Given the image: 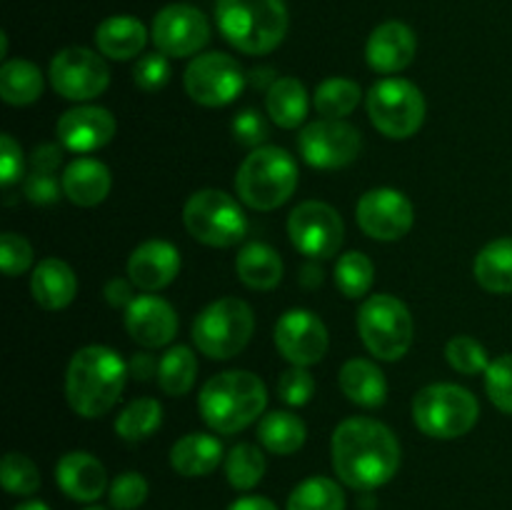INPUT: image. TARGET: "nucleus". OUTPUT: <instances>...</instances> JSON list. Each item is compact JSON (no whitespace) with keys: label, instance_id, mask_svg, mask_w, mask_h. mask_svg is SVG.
Returning <instances> with one entry per match:
<instances>
[{"label":"nucleus","instance_id":"nucleus-1","mask_svg":"<svg viewBox=\"0 0 512 510\" xmlns=\"http://www.w3.org/2000/svg\"><path fill=\"white\" fill-rule=\"evenodd\" d=\"M330 455L340 483L368 493L395 478L403 453L388 425L373 418H348L333 430Z\"/></svg>","mask_w":512,"mask_h":510},{"label":"nucleus","instance_id":"nucleus-2","mask_svg":"<svg viewBox=\"0 0 512 510\" xmlns=\"http://www.w3.org/2000/svg\"><path fill=\"white\" fill-rule=\"evenodd\" d=\"M128 363L105 345H85L70 358L65 398L80 418H100L120 400L128 380Z\"/></svg>","mask_w":512,"mask_h":510},{"label":"nucleus","instance_id":"nucleus-3","mask_svg":"<svg viewBox=\"0 0 512 510\" xmlns=\"http://www.w3.org/2000/svg\"><path fill=\"white\" fill-rule=\"evenodd\" d=\"M268 405L265 383L250 370H225L203 385L198 408L210 430L233 435L248 428Z\"/></svg>","mask_w":512,"mask_h":510},{"label":"nucleus","instance_id":"nucleus-4","mask_svg":"<svg viewBox=\"0 0 512 510\" xmlns=\"http://www.w3.org/2000/svg\"><path fill=\"white\" fill-rule=\"evenodd\" d=\"M215 20L235 50L265 55L283 43L290 18L285 0H218Z\"/></svg>","mask_w":512,"mask_h":510},{"label":"nucleus","instance_id":"nucleus-5","mask_svg":"<svg viewBox=\"0 0 512 510\" xmlns=\"http://www.w3.org/2000/svg\"><path fill=\"white\" fill-rule=\"evenodd\" d=\"M298 188V163L275 145H260L240 163L235 190L253 210H275L288 203Z\"/></svg>","mask_w":512,"mask_h":510},{"label":"nucleus","instance_id":"nucleus-6","mask_svg":"<svg viewBox=\"0 0 512 510\" xmlns=\"http://www.w3.org/2000/svg\"><path fill=\"white\" fill-rule=\"evenodd\" d=\"M480 418L478 398L455 383H433L413 400V420L420 433L435 440L468 435Z\"/></svg>","mask_w":512,"mask_h":510},{"label":"nucleus","instance_id":"nucleus-7","mask_svg":"<svg viewBox=\"0 0 512 510\" xmlns=\"http://www.w3.org/2000/svg\"><path fill=\"white\" fill-rule=\"evenodd\" d=\"M358 333L370 355L393 363L413 345V315L408 305L388 293L370 295L358 310Z\"/></svg>","mask_w":512,"mask_h":510},{"label":"nucleus","instance_id":"nucleus-8","mask_svg":"<svg viewBox=\"0 0 512 510\" xmlns=\"http://www.w3.org/2000/svg\"><path fill=\"white\" fill-rule=\"evenodd\" d=\"M255 330V315L245 300L220 298L193 323V343L213 360H230L243 353Z\"/></svg>","mask_w":512,"mask_h":510},{"label":"nucleus","instance_id":"nucleus-9","mask_svg":"<svg viewBox=\"0 0 512 510\" xmlns=\"http://www.w3.org/2000/svg\"><path fill=\"white\" fill-rule=\"evenodd\" d=\"M183 223L198 243L210 248H233L248 230V218L238 200L215 188L190 195L183 208Z\"/></svg>","mask_w":512,"mask_h":510},{"label":"nucleus","instance_id":"nucleus-10","mask_svg":"<svg viewBox=\"0 0 512 510\" xmlns=\"http://www.w3.org/2000/svg\"><path fill=\"white\" fill-rule=\"evenodd\" d=\"M365 103L370 120L385 138H413L425 123L423 93L405 78H385L375 83Z\"/></svg>","mask_w":512,"mask_h":510},{"label":"nucleus","instance_id":"nucleus-11","mask_svg":"<svg viewBox=\"0 0 512 510\" xmlns=\"http://www.w3.org/2000/svg\"><path fill=\"white\" fill-rule=\"evenodd\" d=\"M288 235L298 253L308 255L310 260H328L340 253L345 225L333 205L305 200L290 213Z\"/></svg>","mask_w":512,"mask_h":510},{"label":"nucleus","instance_id":"nucleus-12","mask_svg":"<svg viewBox=\"0 0 512 510\" xmlns=\"http://www.w3.org/2000/svg\"><path fill=\"white\" fill-rule=\"evenodd\" d=\"M298 148L310 168L338 170L358 158L363 138H360L358 128L345 120L320 118L300 130Z\"/></svg>","mask_w":512,"mask_h":510},{"label":"nucleus","instance_id":"nucleus-13","mask_svg":"<svg viewBox=\"0 0 512 510\" xmlns=\"http://www.w3.org/2000/svg\"><path fill=\"white\" fill-rule=\"evenodd\" d=\"M183 83L190 100L205 108H223L238 98L245 85V75L238 60L230 55L205 53L185 68Z\"/></svg>","mask_w":512,"mask_h":510},{"label":"nucleus","instance_id":"nucleus-14","mask_svg":"<svg viewBox=\"0 0 512 510\" xmlns=\"http://www.w3.org/2000/svg\"><path fill=\"white\" fill-rule=\"evenodd\" d=\"M50 85L68 100H93L110 85V70L95 50L65 48L50 63Z\"/></svg>","mask_w":512,"mask_h":510},{"label":"nucleus","instance_id":"nucleus-15","mask_svg":"<svg viewBox=\"0 0 512 510\" xmlns=\"http://www.w3.org/2000/svg\"><path fill=\"white\" fill-rule=\"evenodd\" d=\"M355 220L368 238L393 243L410 233L415 220L413 203L408 195L395 188H373L360 195Z\"/></svg>","mask_w":512,"mask_h":510},{"label":"nucleus","instance_id":"nucleus-16","mask_svg":"<svg viewBox=\"0 0 512 510\" xmlns=\"http://www.w3.org/2000/svg\"><path fill=\"white\" fill-rule=\"evenodd\" d=\"M155 48L170 58H188L210 40V23L198 8L185 3L165 5L153 20Z\"/></svg>","mask_w":512,"mask_h":510},{"label":"nucleus","instance_id":"nucleus-17","mask_svg":"<svg viewBox=\"0 0 512 510\" xmlns=\"http://www.w3.org/2000/svg\"><path fill=\"white\" fill-rule=\"evenodd\" d=\"M275 345L288 363L308 368L328 353V328L313 310L293 308L275 323Z\"/></svg>","mask_w":512,"mask_h":510},{"label":"nucleus","instance_id":"nucleus-18","mask_svg":"<svg viewBox=\"0 0 512 510\" xmlns=\"http://www.w3.org/2000/svg\"><path fill=\"white\" fill-rule=\"evenodd\" d=\"M115 118L110 110L98 105H78L60 115L55 123V133L63 148L73 153H93L105 148L115 135Z\"/></svg>","mask_w":512,"mask_h":510},{"label":"nucleus","instance_id":"nucleus-19","mask_svg":"<svg viewBox=\"0 0 512 510\" xmlns=\"http://www.w3.org/2000/svg\"><path fill=\"white\" fill-rule=\"evenodd\" d=\"M125 330L143 348H163L178 333V315L158 295H138L125 308Z\"/></svg>","mask_w":512,"mask_h":510},{"label":"nucleus","instance_id":"nucleus-20","mask_svg":"<svg viewBox=\"0 0 512 510\" xmlns=\"http://www.w3.org/2000/svg\"><path fill=\"white\" fill-rule=\"evenodd\" d=\"M418 53V38L400 20H388L370 33L365 45V60L375 73L393 75L408 68Z\"/></svg>","mask_w":512,"mask_h":510},{"label":"nucleus","instance_id":"nucleus-21","mask_svg":"<svg viewBox=\"0 0 512 510\" xmlns=\"http://www.w3.org/2000/svg\"><path fill=\"white\" fill-rule=\"evenodd\" d=\"M180 253L168 240H145L130 253L128 275L135 288L140 290H163L178 278Z\"/></svg>","mask_w":512,"mask_h":510},{"label":"nucleus","instance_id":"nucleus-22","mask_svg":"<svg viewBox=\"0 0 512 510\" xmlns=\"http://www.w3.org/2000/svg\"><path fill=\"white\" fill-rule=\"evenodd\" d=\"M55 483L70 500L95 503L108 490V473L95 455L73 450L55 463Z\"/></svg>","mask_w":512,"mask_h":510},{"label":"nucleus","instance_id":"nucleus-23","mask_svg":"<svg viewBox=\"0 0 512 510\" xmlns=\"http://www.w3.org/2000/svg\"><path fill=\"white\" fill-rule=\"evenodd\" d=\"M63 195L70 203L80 205V208H93L100 205L110 193V178L108 165L100 163L95 158H78L63 170Z\"/></svg>","mask_w":512,"mask_h":510},{"label":"nucleus","instance_id":"nucleus-24","mask_svg":"<svg viewBox=\"0 0 512 510\" xmlns=\"http://www.w3.org/2000/svg\"><path fill=\"white\" fill-rule=\"evenodd\" d=\"M30 293L40 308L63 310L75 300L78 278L65 260L45 258L35 265L33 278H30Z\"/></svg>","mask_w":512,"mask_h":510},{"label":"nucleus","instance_id":"nucleus-25","mask_svg":"<svg viewBox=\"0 0 512 510\" xmlns=\"http://www.w3.org/2000/svg\"><path fill=\"white\" fill-rule=\"evenodd\" d=\"M223 463V443L208 433H188L170 448V465L183 478H203Z\"/></svg>","mask_w":512,"mask_h":510},{"label":"nucleus","instance_id":"nucleus-26","mask_svg":"<svg viewBox=\"0 0 512 510\" xmlns=\"http://www.w3.org/2000/svg\"><path fill=\"white\" fill-rule=\"evenodd\" d=\"M338 383L345 398L355 405H363V408H380L388 400V380L373 360H348L340 368Z\"/></svg>","mask_w":512,"mask_h":510},{"label":"nucleus","instance_id":"nucleus-27","mask_svg":"<svg viewBox=\"0 0 512 510\" xmlns=\"http://www.w3.org/2000/svg\"><path fill=\"white\" fill-rule=\"evenodd\" d=\"M145 43H148V30L138 18H130V15H113L95 30V45L105 58L130 60L140 55Z\"/></svg>","mask_w":512,"mask_h":510},{"label":"nucleus","instance_id":"nucleus-28","mask_svg":"<svg viewBox=\"0 0 512 510\" xmlns=\"http://www.w3.org/2000/svg\"><path fill=\"white\" fill-rule=\"evenodd\" d=\"M240 283L253 290H273L283 280V260L278 250L265 243H248L235 258Z\"/></svg>","mask_w":512,"mask_h":510},{"label":"nucleus","instance_id":"nucleus-29","mask_svg":"<svg viewBox=\"0 0 512 510\" xmlns=\"http://www.w3.org/2000/svg\"><path fill=\"white\" fill-rule=\"evenodd\" d=\"M480 288L495 295L512 293V238H498L485 245L473 263Z\"/></svg>","mask_w":512,"mask_h":510},{"label":"nucleus","instance_id":"nucleus-30","mask_svg":"<svg viewBox=\"0 0 512 510\" xmlns=\"http://www.w3.org/2000/svg\"><path fill=\"white\" fill-rule=\"evenodd\" d=\"M265 108L270 120L280 128H300V123L308 118V90L298 78H278L265 95Z\"/></svg>","mask_w":512,"mask_h":510},{"label":"nucleus","instance_id":"nucleus-31","mask_svg":"<svg viewBox=\"0 0 512 510\" xmlns=\"http://www.w3.org/2000/svg\"><path fill=\"white\" fill-rule=\"evenodd\" d=\"M258 438L265 450L275 455H293L298 453L308 438V428L303 420L288 410H273L263 415L258 425Z\"/></svg>","mask_w":512,"mask_h":510},{"label":"nucleus","instance_id":"nucleus-32","mask_svg":"<svg viewBox=\"0 0 512 510\" xmlns=\"http://www.w3.org/2000/svg\"><path fill=\"white\" fill-rule=\"evenodd\" d=\"M43 95V75L30 60H8L0 68V98L8 105H30Z\"/></svg>","mask_w":512,"mask_h":510},{"label":"nucleus","instance_id":"nucleus-33","mask_svg":"<svg viewBox=\"0 0 512 510\" xmlns=\"http://www.w3.org/2000/svg\"><path fill=\"white\" fill-rule=\"evenodd\" d=\"M198 375V358L188 345H173L163 358L158 360V385L170 398L188 395Z\"/></svg>","mask_w":512,"mask_h":510},{"label":"nucleus","instance_id":"nucleus-34","mask_svg":"<svg viewBox=\"0 0 512 510\" xmlns=\"http://www.w3.org/2000/svg\"><path fill=\"white\" fill-rule=\"evenodd\" d=\"M285 510H345V493L338 480L313 475L295 485Z\"/></svg>","mask_w":512,"mask_h":510},{"label":"nucleus","instance_id":"nucleus-35","mask_svg":"<svg viewBox=\"0 0 512 510\" xmlns=\"http://www.w3.org/2000/svg\"><path fill=\"white\" fill-rule=\"evenodd\" d=\"M163 423V405L155 398H138L123 408L115 418V433L128 443H140L150 438Z\"/></svg>","mask_w":512,"mask_h":510},{"label":"nucleus","instance_id":"nucleus-36","mask_svg":"<svg viewBox=\"0 0 512 510\" xmlns=\"http://www.w3.org/2000/svg\"><path fill=\"white\" fill-rule=\"evenodd\" d=\"M360 98H363V90H360L355 80L328 78L315 88L313 105L323 118L343 120L345 115H350L358 108Z\"/></svg>","mask_w":512,"mask_h":510},{"label":"nucleus","instance_id":"nucleus-37","mask_svg":"<svg viewBox=\"0 0 512 510\" xmlns=\"http://www.w3.org/2000/svg\"><path fill=\"white\" fill-rule=\"evenodd\" d=\"M265 475V455L258 445L240 443L225 455V478L235 490H253Z\"/></svg>","mask_w":512,"mask_h":510},{"label":"nucleus","instance_id":"nucleus-38","mask_svg":"<svg viewBox=\"0 0 512 510\" xmlns=\"http://www.w3.org/2000/svg\"><path fill=\"white\" fill-rule=\"evenodd\" d=\"M375 265L365 253L350 250L335 263V285L345 298H363L373 288Z\"/></svg>","mask_w":512,"mask_h":510},{"label":"nucleus","instance_id":"nucleus-39","mask_svg":"<svg viewBox=\"0 0 512 510\" xmlns=\"http://www.w3.org/2000/svg\"><path fill=\"white\" fill-rule=\"evenodd\" d=\"M0 483H3L5 493L28 498L40 490V470L28 455L8 453L0 463Z\"/></svg>","mask_w":512,"mask_h":510},{"label":"nucleus","instance_id":"nucleus-40","mask_svg":"<svg viewBox=\"0 0 512 510\" xmlns=\"http://www.w3.org/2000/svg\"><path fill=\"white\" fill-rule=\"evenodd\" d=\"M445 358H448L450 368L458 370L463 375H478L485 373L490 365L488 350L470 335H455L445 345Z\"/></svg>","mask_w":512,"mask_h":510},{"label":"nucleus","instance_id":"nucleus-41","mask_svg":"<svg viewBox=\"0 0 512 510\" xmlns=\"http://www.w3.org/2000/svg\"><path fill=\"white\" fill-rule=\"evenodd\" d=\"M485 390L500 413L512 415V353L500 355L485 370Z\"/></svg>","mask_w":512,"mask_h":510},{"label":"nucleus","instance_id":"nucleus-42","mask_svg":"<svg viewBox=\"0 0 512 510\" xmlns=\"http://www.w3.org/2000/svg\"><path fill=\"white\" fill-rule=\"evenodd\" d=\"M148 495V480H145V475L135 473V470L120 473L108 488V500L115 510H138L140 505H145Z\"/></svg>","mask_w":512,"mask_h":510},{"label":"nucleus","instance_id":"nucleus-43","mask_svg":"<svg viewBox=\"0 0 512 510\" xmlns=\"http://www.w3.org/2000/svg\"><path fill=\"white\" fill-rule=\"evenodd\" d=\"M278 395L283 403L300 408V405L310 403V398L315 395V378L308 373V368L293 365V368H288L285 373H280Z\"/></svg>","mask_w":512,"mask_h":510},{"label":"nucleus","instance_id":"nucleus-44","mask_svg":"<svg viewBox=\"0 0 512 510\" xmlns=\"http://www.w3.org/2000/svg\"><path fill=\"white\" fill-rule=\"evenodd\" d=\"M133 80L135 88L145 90V93H155V90H163L170 80V63L168 55L148 53L135 63L133 68Z\"/></svg>","mask_w":512,"mask_h":510},{"label":"nucleus","instance_id":"nucleus-45","mask_svg":"<svg viewBox=\"0 0 512 510\" xmlns=\"http://www.w3.org/2000/svg\"><path fill=\"white\" fill-rule=\"evenodd\" d=\"M0 265L8 278H18L33 265V245L18 233H3L0 238Z\"/></svg>","mask_w":512,"mask_h":510},{"label":"nucleus","instance_id":"nucleus-46","mask_svg":"<svg viewBox=\"0 0 512 510\" xmlns=\"http://www.w3.org/2000/svg\"><path fill=\"white\" fill-rule=\"evenodd\" d=\"M233 135L240 145H248V148H260L265 138L270 135L268 123H265L263 115L258 110L248 108L243 113L235 115L233 120Z\"/></svg>","mask_w":512,"mask_h":510},{"label":"nucleus","instance_id":"nucleus-47","mask_svg":"<svg viewBox=\"0 0 512 510\" xmlns=\"http://www.w3.org/2000/svg\"><path fill=\"white\" fill-rule=\"evenodd\" d=\"M60 190H63V183H58L53 173H35L33 170L23 180L25 198L35 205H53L60 198Z\"/></svg>","mask_w":512,"mask_h":510},{"label":"nucleus","instance_id":"nucleus-48","mask_svg":"<svg viewBox=\"0 0 512 510\" xmlns=\"http://www.w3.org/2000/svg\"><path fill=\"white\" fill-rule=\"evenodd\" d=\"M23 175V150L10 133L0 135V183L10 188Z\"/></svg>","mask_w":512,"mask_h":510},{"label":"nucleus","instance_id":"nucleus-49","mask_svg":"<svg viewBox=\"0 0 512 510\" xmlns=\"http://www.w3.org/2000/svg\"><path fill=\"white\" fill-rule=\"evenodd\" d=\"M63 163V148L55 143H40L35 145L33 155H30V168L35 173H53L60 168Z\"/></svg>","mask_w":512,"mask_h":510},{"label":"nucleus","instance_id":"nucleus-50","mask_svg":"<svg viewBox=\"0 0 512 510\" xmlns=\"http://www.w3.org/2000/svg\"><path fill=\"white\" fill-rule=\"evenodd\" d=\"M105 300H108V305H113V308H128L130 303H133L138 295H133V280H125V278H113L105 283V290H103Z\"/></svg>","mask_w":512,"mask_h":510},{"label":"nucleus","instance_id":"nucleus-51","mask_svg":"<svg viewBox=\"0 0 512 510\" xmlns=\"http://www.w3.org/2000/svg\"><path fill=\"white\" fill-rule=\"evenodd\" d=\"M128 373L133 375L135 380H150V375H158V363H155L153 355L148 353H138L133 360L128 363Z\"/></svg>","mask_w":512,"mask_h":510},{"label":"nucleus","instance_id":"nucleus-52","mask_svg":"<svg viewBox=\"0 0 512 510\" xmlns=\"http://www.w3.org/2000/svg\"><path fill=\"white\" fill-rule=\"evenodd\" d=\"M228 510H278L273 500L263 498V495H243V498L233 500Z\"/></svg>","mask_w":512,"mask_h":510},{"label":"nucleus","instance_id":"nucleus-53","mask_svg":"<svg viewBox=\"0 0 512 510\" xmlns=\"http://www.w3.org/2000/svg\"><path fill=\"white\" fill-rule=\"evenodd\" d=\"M300 283H303L305 288H318V285L323 283V270L315 268L313 263H308L300 270Z\"/></svg>","mask_w":512,"mask_h":510},{"label":"nucleus","instance_id":"nucleus-54","mask_svg":"<svg viewBox=\"0 0 512 510\" xmlns=\"http://www.w3.org/2000/svg\"><path fill=\"white\" fill-rule=\"evenodd\" d=\"M250 80H253L255 88H268L270 90L278 78H275L273 70H270V68H258V70H253V78H250Z\"/></svg>","mask_w":512,"mask_h":510},{"label":"nucleus","instance_id":"nucleus-55","mask_svg":"<svg viewBox=\"0 0 512 510\" xmlns=\"http://www.w3.org/2000/svg\"><path fill=\"white\" fill-rule=\"evenodd\" d=\"M13 510H50V508L43 503V500H25V503H20L18 508Z\"/></svg>","mask_w":512,"mask_h":510},{"label":"nucleus","instance_id":"nucleus-56","mask_svg":"<svg viewBox=\"0 0 512 510\" xmlns=\"http://www.w3.org/2000/svg\"><path fill=\"white\" fill-rule=\"evenodd\" d=\"M88 510H103V508H88Z\"/></svg>","mask_w":512,"mask_h":510}]
</instances>
